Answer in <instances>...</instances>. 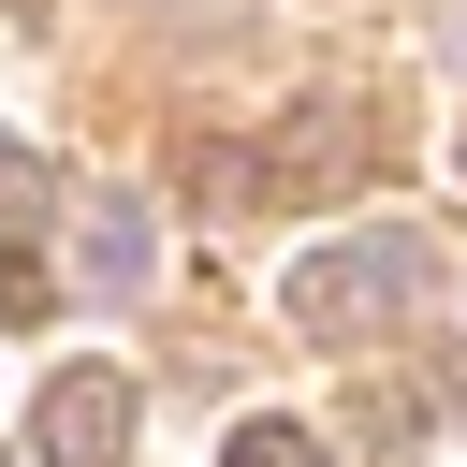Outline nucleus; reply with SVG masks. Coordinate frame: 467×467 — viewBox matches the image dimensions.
Listing matches in <instances>:
<instances>
[{"mask_svg": "<svg viewBox=\"0 0 467 467\" xmlns=\"http://www.w3.org/2000/svg\"><path fill=\"white\" fill-rule=\"evenodd\" d=\"M452 161H467V131H452Z\"/></svg>", "mask_w": 467, "mask_h": 467, "instance_id": "nucleus-8", "label": "nucleus"}, {"mask_svg": "<svg viewBox=\"0 0 467 467\" xmlns=\"http://www.w3.org/2000/svg\"><path fill=\"white\" fill-rule=\"evenodd\" d=\"M438 409H452V423H467V365H438Z\"/></svg>", "mask_w": 467, "mask_h": 467, "instance_id": "nucleus-7", "label": "nucleus"}, {"mask_svg": "<svg viewBox=\"0 0 467 467\" xmlns=\"http://www.w3.org/2000/svg\"><path fill=\"white\" fill-rule=\"evenodd\" d=\"M219 467H321V438H306V423H234Z\"/></svg>", "mask_w": 467, "mask_h": 467, "instance_id": "nucleus-6", "label": "nucleus"}, {"mask_svg": "<svg viewBox=\"0 0 467 467\" xmlns=\"http://www.w3.org/2000/svg\"><path fill=\"white\" fill-rule=\"evenodd\" d=\"M44 219H58V175L29 161V146H0V306H44Z\"/></svg>", "mask_w": 467, "mask_h": 467, "instance_id": "nucleus-5", "label": "nucleus"}, {"mask_svg": "<svg viewBox=\"0 0 467 467\" xmlns=\"http://www.w3.org/2000/svg\"><path fill=\"white\" fill-rule=\"evenodd\" d=\"M73 277H88V292H146V277H161V219H146V190H102V204L73 219Z\"/></svg>", "mask_w": 467, "mask_h": 467, "instance_id": "nucleus-4", "label": "nucleus"}, {"mask_svg": "<svg viewBox=\"0 0 467 467\" xmlns=\"http://www.w3.org/2000/svg\"><path fill=\"white\" fill-rule=\"evenodd\" d=\"M131 423H146V394L117 365H58L29 409V467H131Z\"/></svg>", "mask_w": 467, "mask_h": 467, "instance_id": "nucleus-3", "label": "nucleus"}, {"mask_svg": "<svg viewBox=\"0 0 467 467\" xmlns=\"http://www.w3.org/2000/svg\"><path fill=\"white\" fill-rule=\"evenodd\" d=\"M365 161H379V146L350 131V102H306V117H292L263 161L204 146V190H234V204H321V190H336V175H365Z\"/></svg>", "mask_w": 467, "mask_h": 467, "instance_id": "nucleus-2", "label": "nucleus"}, {"mask_svg": "<svg viewBox=\"0 0 467 467\" xmlns=\"http://www.w3.org/2000/svg\"><path fill=\"white\" fill-rule=\"evenodd\" d=\"M409 292H423V248H409V234H350V248H306V263H292V321H306L321 350H365Z\"/></svg>", "mask_w": 467, "mask_h": 467, "instance_id": "nucleus-1", "label": "nucleus"}]
</instances>
